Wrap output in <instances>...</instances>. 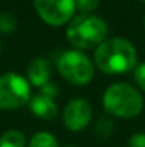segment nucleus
I'll return each mask as SVG.
<instances>
[{"label": "nucleus", "instance_id": "obj_1", "mask_svg": "<svg viewBox=\"0 0 145 147\" xmlns=\"http://www.w3.org/2000/svg\"><path fill=\"white\" fill-rule=\"evenodd\" d=\"M94 61L105 74H122L134 69L137 50L127 39L112 37L104 40L96 49Z\"/></svg>", "mask_w": 145, "mask_h": 147}, {"label": "nucleus", "instance_id": "obj_2", "mask_svg": "<svg viewBox=\"0 0 145 147\" xmlns=\"http://www.w3.org/2000/svg\"><path fill=\"white\" fill-rule=\"evenodd\" d=\"M67 39L76 49L98 47L108 34L107 23L94 14H78L67 27Z\"/></svg>", "mask_w": 145, "mask_h": 147}, {"label": "nucleus", "instance_id": "obj_3", "mask_svg": "<svg viewBox=\"0 0 145 147\" xmlns=\"http://www.w3.org/2000/svg\"><path fill=\"white\" fill-rule=\"evenodd\" d=\"M102 104L111 116L131 119L142 111L144 100L134 86L128 83H115L105 90Z\"/></svg>", "mask_w": 145, "mask_h": 147}, {"label": "nucleus", "instance_id": "obj_4", "mask_svg": "<svg viewBox=\"0 0 145 147\" xmlns=\"http://www.w3.org/2000/svg\"><path fill=\"white\" fill-rule=\"evenodd\" d=\"M57 69L68 83L76 86H86L94 77L91 60L78 50L64 51L57 61Z\"/></svg>", "mask_w": 145, "mask_h": 147}, {"label": "nucleus", "instance_id": "obj_5", "mask_svg": "<svg viewBox=\"0 0 145 147\" xmlns=\"http://www.w3.org/2000/svg\"><path fill=\"white\" fill-rule=\"evenodd\" d=\"M30 101L29 82L16 73L0 76V109L14 110Z\"/></svg>", "mask_w": 145, "mask_h": 147}, {"label": "nucleus", "instance_id": "obj_6", "mask_svg": "<svg viewBox=\"0 0 145 147\" xmlns=\"http://www.w3.org/2000/svg\"><path fill=\"white\" fill-rule=\"evenodd\" d=\"M36 11L50 26L67 23L76 11V0H33Z\"/></svg>", "mask_w": 145, "mask_h": 147}, {"label": "nucleus", "instance_id": "obj_7", "mask_svg": "<svg viewBox=\"0 0 145 147\" xmlns=\"http://www.w3.org/2000/svg\"><path fill=\"white\" fill-rule=\"evenodd\" d=\"M91 117H93L91 104L84 98H74L64 109L63 121L68 130L81 131L88 126Z\"/></svg>", "mask_w": 145, "mask_h": 147}, {"label": "nucleus", "instance_id": "obj_8", "mask_svg": "<svg viewBox=\"0 0 145 147\" xmlns=\"http://www.w3.org/2000/svg\"><path fill=\"white\" fill-rule=\"evenodd\" d=\"M27 76H29V82L36 87H43L44 84H47L51 76V66L48 60L44 57L33 59L31 63L29 64Z\"/></svg>", "mask_w": 145, "mask_h": 147}, {"label": "nucleus", "instance_id": "obj_9", "mask_svg": "<svg viewBox=\"0 0 145 147\" xmlns=\"http://www.w3.org/2000/svg\"><path fill=\"white\" fill-rule=\"evenodd\" d=\"M30 110L40 119H53L57 114V104L54 98L40 93L30 100Z\"/></svg>", "mask_w": 145, "mask_h": 147}, {"label": "nucleus", "instance_id": "obj_10", "mask_svg": "<svg viewBox=\"0 0 145 147\" xmlns=\"http://www.w3.org/2000/svg\"><path fill=\"white\" fill-rule=\"evenodd\" d=\"M26 139L19 130H7L0 137V147H24Z\"/></svg>", "mask_w": 145, "mask_h": 147}, {"label": "nucleus", "instance_id": "obj_11", "mask_svg": "<svg viewBox=\"0 0 145 147\" xmlns=\"http://www.w3.org/2000/svg\"><path fill=\"white\" fill-rule=\"evenodd\" d=\"M29 147H58V143L53 134L47 131H39L31 137Z\"/></svg>", "mask_w": 145, "mask_h": 147}, {"label": "nucleus", "instance_id": "obj_12", "mask_svg": "<svg viewBox=\"0 0 145 147\" xmlns=\"http://www.w3.org/2000/svg\"><path fill=\"white\" fill-rule=\"evenodd\" d=\"M112 129H114V123L112 120L108 117V116H101L96 123V133L97 136L105 139L108 137L111 133H112Z\"/></svg>", "mask_w": 145, "mask_h": 147}, {"label": "nucleus", "instance_id": "obj_13", "mask_svg": "<svg viewBox=\"0 0 145 147\" xmlns=\"http://www.w3.org/2000/svg\"><path fill=\"white\" fill-rule=\"evenodd\" d=\"M17 29V19L14 14L9 11L0 13V32L1 33H11Z\"/></svg>", "mask_w": 145, "mask_h": 147}, {"label": "nucleus", "instance_id": "obj_14", "mask_svg": "<svg viewBox=\"0 0 145 147\" xmlns=\"http://www.w3.org/2000/svg\"><path fill=\"white\" fill-rule=\"evenodd\" d=\"M100 1L101 0H76V9L81 14H91L100 6Z\"/></svg>", "mask_w": 145, "mask_h": 147}, {"label": "nucleus", "instance_id": "obj_15", "mask_svg": "<svg viewBox=\"0 0 145 147\" xmlns=\"http://www.w3.org/2000/svg\"><path fill=\"white\" fill-rule=\"evenodd\" d=\"M134 79H135L137 84L145 92V63L141 64V66H138V67L135 69V71H134Z\"/></svg>", "mask_w": 145, "mask_h": 147}, {"label": "nucleus", "instance_id": "obj_16", "mask_svg": "<svg viewBox=\"0 0 145 147\" xmlns=\"http://www.w3.org/2000/svg\"><path fill=\"white\" fill-rule=\"evenodd\" d=\"M130 147H145V133H137L131 136Z\"/></svg>", "mask_w": 145, "mask_h": 147}, {"label": "nucleus", "instance_id": "obj_17", "mask_svg": "<svg viewBox=\"0 0 145 147\" xmlns=\"http://www.w3.org/2000/svg\"><path fill=\"white\" fill-rule=\"evenodd\" d=\"M57 93H58V89H57V86L51 84L50 82H48L47 84H44V86L41 87V94H44V96H47V97L54 98L55 96H57Z\"/></svg>", "mask_w": 145, "mask_h": 147}, {"label": "nucleus", "instance_id": "obj_18", "mask_svg": "<svg viewBox=\"0 0 145 147\" xmlns=\"http://www.w3.org/2000/svg\"><path fill=\"white\" fill-rule=\"evenodd\" d=\"M0 50H1V42H0Z\"/></svg>", "mask_w": 145, "mask_h": 147}, {"label": "nucleus", "instance_id": "obj_19", "mask_svg": "<svg viewBox=\"0 0 145 147\" xmlns=\"http://www.w3.org/2000/svg\"><path fill=\"white\" fill-rule=\"evenodd\" d=\"M65 147H74V146H65Z\"/></svg>", "mask_w": 145, "mask_h": 147}, {"label": "nucleus", "instance_id": "obj_20", "mask_svg": "<svg viewBox=\"0 0 145 147\" xmlns=\"http://www.w3.org/2000/svg\"><path fill=\"white\" fill-rule=\"evenodd\" d=\"M142 1H145V0H142Z\"/></svg>", "mask_w": 145, "mask_h": 147}]
</instances>
